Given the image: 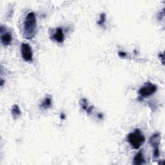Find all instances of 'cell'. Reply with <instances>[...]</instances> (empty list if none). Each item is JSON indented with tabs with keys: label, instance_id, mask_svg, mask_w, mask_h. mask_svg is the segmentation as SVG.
<instances>
[{
	"label": "cell",
	"instance_id": "277c9868",
	"mask_svg": "<svg viewBox=\"0 0 165 165\" xmlns=\"http://www.w3.org/2000/svg\"><path fill=\"white\" fill-rule=\"evenodd\" d=\"M161 142V134L159 133L154 134L152 137H150L149 140V143L152 145L154 148V158L157 159L159 157V144Z\"/></svg>",
	"mask_w": 165,
	"mask_h": 165
},
{
	"label": "cell",
	"instance_id": "9a60e30c",
	"mask_svg": "<svg viewBox=\"0 0 165 165\" xmlns=\"http://www.w3.org/2000/svg\"><path fill=\"white\" fill-rule=\"evenodd\" d=\"M60 118H61V120H65V119L66 118V116L65 115V114L61 113V115H60Z\"/></svg>",
	"mask_w": 165,
	"mask_h": 165
},
{
	"label": "cell",
	"instance_id": "8fae6325",
	"mask_svg": "<svg viewBox=\"0 0 165 165\" xmlns=\"http://www.w3.org/2000/svg\"><path fill=\"white\" fill-rule=\"evenodd\" d=\"M105 22H106V14H105L104 13H102L100 16L99 20L98 22V24L101 26H103L104 25Z\"/></svg>",
	"mask_w": 165,
	"mask_h": 165
},
{
	"label": "cell",
	"instance_id": "e0dca14e",
	"mask_svg": "<svg viewBox=\"0 0 165 165\" xmlns=\"http://www.w3.org/2000/svg\"><path fill=\"white\" fill-rule=\"evenodd\" d=\"M3 83H4V81L3 79H2L1 80V83H0V85H1V86H3Z\"/></svg>",
	"mask_w": 165,
	"mask_h": 165
},
{
	"label": "cell",
	"instance_id": "52a82bcc",
	"mask_svg": "<svg viewBox=\"0 0 165 165\" xmlns=\"http://www.w3.org/2000/svg\"><path fill=\"white\" fill-rule=\"evenodd\" d=\"M53 39L58 43H62L65 39V35H64L63 30L61 27H58L55 30V33L52 35Z\"/></svg>",
	"mask_w": 165,
	"mask_h": 165
},
{
	"label": "cell",
	"instance_id": "8992f818",
	"mask_svg": "<svg viewBox=\"0 0 165 165\" xmlns=\"http://www.w3.org/2000/svg\"><path fill=\"white\" fill-rule=\"evenodd\" d=\"M0 33H1V41L2 44L7 47L10 45L12 41V36L11 33L9 32L3 31V29L2 25L1 26V29H0Z\"/></svg>",
	"mask_w": 165,
	"mask_h": 165
},
{
	"label": "cell",
	"instance_id": "4fadbf2b",
	"mask_svg": "<svg viewBox=\"0 0 165 165\" xmlns=\"http://www.w3.org/2000/svg\"><path fill=\"white\" fill-rule=\"evenodd\" d=\"M119 56L121 58H125L126 56V54L124 52H119Z\"/></svg>",
	"mask_w": 165,
	"mask_h": 165
},
{
	"label": "cell",
	"instance_id": "ba28073f",
	"mask_svg": "<svg viewBox=\"0 0 165 165\" xmlns=\"http://www.w3.org/2000/svg\"><path fill=\"white\" fill-rule=\"evenodd\" d=\"M52 99L49 96H47L45 98V99L43 101V102L39 105V107L43 110H46L52 106Z\"/></svg>",
	"mask_w": 165,
	"mask_h": 165
},
{
	"label": "cell",
	"instance_id": "7c38bea8",
	"mask_svg": "<svg viewBox=\"0 0 165 165\" xmlns=\"http://www.w3.org/2000/svg\"><path fill=\"white\" fill-rule=\"evenodd\" d=\"M80 104H81V108L83 110H85V111H86V109L88 108V104H87L86 99H82L81 100V101H80Z\"/></svg>",
	"mask_w": 165,
	"mask_h": 165
},
{
	"label": "cell",
	"instance_id": "7a4b0ae2",
	"mask_svg": "<svg viewBox=\"0 0 165 165\" xmlns=\"http://www.w3.org/2000/svg\"><path fill=\"white\" fill-rule=\"evenodd\" d=\"M128 142L134 149H139L145 141V137L141 131L137 128L134 132L130 133L127 136Z\"/></svg>",
	"mask_w": 165,
	"mask_h": 165
},
{
	"label": "cell",
	"instance_id": "5bb4252c",
	"mask_svg": "<svg viewBox=\"0 0 165 165\" xmlns=\"http://www.w3.org/2000/svg\"><path fill=\"white\" fill-rule=\"evenodd\" d=\"M93 110V107H88V108L86 109V112L88 114H90L92 112V111Z\"/></svg>",
	"mask_w": 165,
	"mask_h": 165
},
{
	"label": "cell",
	"instance_id": "2e32d148",
	"mask_svg": "<svg viewBox=\"0 0 165 165\" xmlns=\"http://www.w3.org/2000/svg\"><path fill=\"white\" fill-rule=\"evenodd\" d=\"M98 117L99 119H100V120H101V119H103V115L102 114H98Z\"/></svg>",
	"mask_w": 165,
	"mask_h": 165
},
{
	"label": "cell",
	"instance_id": "30bf717a",
	"mask_svg": "<svg viewBox=\"0 0 165 165\" xmlns=\"http://www.w3.org/2000/svg\"><path fill=\"white\" fill-rule=\"evenodd\" d=\"M11 113H12V115L14 119H16L18 117H20L21 116V114L20 108L17 104H14L12 107Z\"/></svg>",
	"mask_w": 165,
	"mask_h": 165
},
{
	"label": "cell",
	"instance_id": "9c48e42d",
	"mask_svg": "<svg viewBox=\"0 0 165 165\" xmlns=\"http://www.w3.org/2000/svg\"><path fill=\"white\" fill-rule=\"evenodd\" d=\"M145 163V161L143 157V153H142L141 151H140L139 152H138L136 154L135 157L134 158V162H133V163H134V164L140 165V164H144Z\"/></svg>",
	"mask_w": 165,
	"mask_h": 165
},
{
	"label": "cell",
	"instance_id": "3957f363",
	"mask_svg": "<svg viewBox=\"0 0 165 165\" xmlns=\"http://www.w3.org/2000/svg\"><path fill=\"white\" fill-rule=\"evenodd\" d=\"M157 90V86L152 84V82H148L141 87L139 89L138 93L140 95V98H144L148 97L154 94Z\"/></svg>",
	"mask_w": 165,
	"mask_h": 165
},
{
	"label": "cell",
	"instance_id": "6da1fadb",
	"mask_svg": "<svg viewBox=\"0 0 165 165\" xmlns=\"http://www.w3.org/2000/svg\"><path fill=\"white\" fill-rule=\"evenodd\" d=\"M37 29V20L35 14L30 12L25 17L23 23V36L27 39H31L36 34Z\"/></svg>",
	"mask_w": 165,
	"mask_h": 165
},
{
	"label": "cell",
	"instance_id": "5b68a950",
	"mask_svg": "<svg viewBox=\"0 0 165 165\" xmlns=\"http://www.w3.org/2000/svg\"><path fill=\"white\" fill-rule=\"evenodd\" d=\"M21 52L24 61L30 62L33 61V49L28 43H23L21 46Z\"/></svg>",
	"mask_w": 165,
	"mask_h": 165
}]
</instances>
